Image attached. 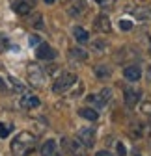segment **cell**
<instances>
[{"instance_id": "6da1fadb", "label": "cell", "mask_w": 151, "mask_h": 156, "mask_svg": "<svg viewBox=\"0 0 151 156\" xmlns=\"http://www.w3.org/2000/svg\"><path fill=\"white\" fill-rule=\"evenodd\" d=\"M34 147H35V136L30 132H21L11 141V154L13 156H28Z\"/></svg>"}, {"instance_id": "7a4b0ae2", "label": "cell", "mask_w": 151, "mask_h": 156, "mask_svg": "<svg viewBox=\"0 0 151 156\" xmlns=\"http://www.w3.org/2000/svg\"><path fill=\"white\" fill-rule=\"evenodd\" d=\"M75 82H77V76H75L73 73H64V74H60V76L54 80V84H52V91H54L56 95H62V93H65Z\"/></svg>"}, {"instance_id": "3957f363", "label": "cell", "mask_w": 151, "mask_h": 156, "mask_svg": "<svg viewBox=\"0 0 151 156\" xmlns=\"http://www.w3.org/2000/svg\"><path fill=\"white\" fill-rule=\"evenodd\" d=\"M77 138H79V141H80L84 147H93V143H95V130H93L91 126L80 128V130L77 132Z\"/></svg>"}, {"instance_id": "277c9868", "label": "cell", "mask_w": 151, "mask_h": 156, "mask_svg": "<svg viewBox=\"0 0 151 156\" xmlns=\"http://www.w3.org/2000/svg\"><path fill=\"white\" fill-rule=\"evenodd\" d=\"M110 97H112V91H110L108 87H105L99 95H88V102L95 104L97 108H103V106L110 101Z\"/></svg>"}, {"instance_id": "5b68a950", "label": "cell", "mask_w": 151, "mask_h": 156, "mask_svg": "<svg viewBox=\"0 0 151 156\" xmlns=\"http://www.w3.org/2000/svg\"><path fill=\"white\" fill-rule=\"evenodd\" d=\"M28 78H30V82L35 86H39V84H43L45 82V73L41 71V67L39 65H28Z\"/></svg>"}, {"instance_id": "8992f818", "label": "cell", "mask_w": 151, "mask_h": 156, "mask_svg": "<svg viewBox=\"0 0 151 156\" xmlns=\"http://www.w3.org/2000/svg\"><path fill=\"white\" fill-rule=\"evenodd\" d=\"M35 56L39 58V60H54L56 50L50 45H47V43H39V47L35 48Z\"/></svg>"}, {"instance_id": "52a82bcc", "label": "cell", "mask_w": 151, "mask_h": 156, "mask_svg": "<svg viewBox=\"0 0 151 156\" xmlns=\"http://www.w3.org/2000/svg\"><path fill=\"white\" fill-rule=\"evenodd\" d=\"M93 28L95 32H101V34H108L112 30V24H110V19L106 15H97L95 21H93Z\"/></svg>"}, {"instance_id": "ba28073f", "label": "cell", "mask_w": 151, "mask_h": 156, "mask_svg": "<svg viewBox=\"0 0 151 156\" xmlns=\"http://www.w3.org/2000/svg\"><path fill=\"white\" fill-rule=\"evenodd\" d=\"M123 95H125V104H127L129 108H134L136 102L140 101V91H138V89H131V87H127Z\"/></svg>"}, {"instance_id": "9c48e42d", "label": "cell", "mask_w": 151, "mask_h": 156, "mask_svg": "<svg viewBox=\"0 0 151 156\" xmlns=\"http://www.w3.org/2000/svg\"><path fill=\"white\" fill-rule=\"evenodd\" d=\"M80 141H73V140H62V147H64V151L67 152V154H75L77 156L79 152H80Z\"/></svg>"}, {"instance_id": "30bf717a", "label": "cell", "mask_w": 151, "mask_h": 156, "mask_svg": "<svg viewBox=\"0 0 151 156\" xmlns=\"http://www.w3.org/2000/svg\"><path fill=\"white\" fill-rule=\"evenodd\" d=\"M123 76L127 78V80H131V82H136V80H140L142 71H140V67H136V65H129V67L123 69Z\"/></svg>"}, {"instance_id": "8fae6325", "label": "cell", "mask_w": 151, "mask_h": 156, "mask_svg": "<svg viewBox=\"0 0 151 156\" xmlns=\"http://www.w3.org/2000/svg\"><path fill=\"white\" fill-rule=\"evenodd\" d=\"M11 2V6H13V9H15V13H19V15H28L30 13V2H24V0H9Z\"/></svg>"}, {"instance_id": "7c38bea8", "label": "cell", "mask_w": 151, "mask_h": 156, "mask_svg": "<svg viewBox=\"0 0 151 156\" xmlns=\"http://www.w3.org/2000/svg\"><path fill=\"white\" fill-rule=\"evenodd\" d=\"M41 102L35 95H24L21 97V108H26V110H32V108H37Z\"/></svg>"}, {"instance_id": "4fadbf2b", "label": "cell", "mask_w": 151, "mask_h": 156, "mask_svg": "<svg viewBox=\"0 0 151 156\" xmlns=\"http://www.w3.org/2000/svg\"><path fill=\"white\" fill-rule=\"evenodd\" d=\"M41 156H56V141L54 140H49L43 143L41 147Z\"/></svg>"}, {"instance_id": "5bb4252c", "label": "cell", "mask_w": 151, "mask_h": 156, "mask_svg": "<svg viewBox=\"0 0 151 156\" xmlns=\"http://www.w3.org/2000/svg\"><path fill=\"white\" fill-rule=\"evenodd\" d=\"M73 35H75V39H77L79 43H88V41H90V35H88V32H86L84 28H80V26H75V30H73Z\"/></svg>"}, {"instance_id": "9a60e30c", "label": "cell", "mask_w": 151, "mask_h": 156, "mask_svg": "<svg viewBox=\"0 0 151 156\" xmlns=\"http://www.w3.org/2000/svg\"><path fill=\"white\" fill-rule=\"evenodd\" d=\"M79 115L84 117V119H88V121H97V117H99V113L93 110V108H80L79 110Z\"/></svg>"}, {"instance_id": "2e32d148", "label": "cell", "mask_w": 151, "mask_h": 156, "mask_svg": "<svg viewBox=\"0 0 151 156\" xmlns=\"http://www.w3.org/2000/svg\"><path fill=\"white\" fill-rule=\"evenodd\" d=\"M69 56H71V58H75V60H80V62L88 60V52H86V50H82V48H79V47L71 48V50H69Z\"/></svg>"}, {"instance_id": "e0dca14e", "label": "cell", "mask_w": 151, "mask_h": 156, "mask_svg": "<svg viewBox=\"0 0 151 156\" xmlns=\"http://www.w3.org/2000/svg\"><path fill=\"white\" fill-rule=\"evenodd\" d=\"M86 9V4H84V0H77V2L73 4V8H69V13L71 15H79Z\"/></svg>"}, {"instance_id": "ac0fdd59", "label": "cell", "mask_w": 151, "mask_h": 156, "mask_svg": "<svg viewBox=\"0 0 151 156\" xmlns=\"http://www.w3.org/2000/svg\"><path fill=\"white\" fill-rule=\"evenodd\" d=\"M110 67H106V65H99V67H95V76L97 78H108L110 76Z\"/></svg>"}, {"instance_id": "d6986e66", "label": "cell", "mask_w": 151, "mask_h": 156, "mask_svg": "<svg viewBox=\"0 0 151 156\" xmlns=\"http://www.w3.org/2000/svg\"><path fill=\"white\" fill-rule=\"evenodd\" d=\"M134 15L140 19V21H145V19H151V9L149 8H140Z\"/></svg>"}, {"instance_id": "ffe728a7", "label": "cell", "mask_w": 151, "mask_h": 156, "mask_svg": "<svg viewBox=\"0 0 151 156\" xmlns=\"http://www.w3.org/2000/svg\"><path fill=\"white\" fill-rule=\"evenodd\" d=\"M95 2H97L103 9H112V8H114V4H116V0H95Z\"/></svg>"}, {"instance_id": "44dd1931", "label": "cell", "mask_w": 151, "mask_h": 156, "mask_svg": "<svg viewBox=\"0 0 151 156\" xmlns=\"http://www.w3.org/2000/svg\"><path fill=\"white\" fill-rule=\"evenodd\" d=\"M11 132V126L9 125H4V123H0V138H6V136Z\"/></svg>"}, {"instance_id": "7402d4cb", "label": "cell", "mask_w": 151, "mask_h": 156, "mask_svg": "<svg viewBox=\"0 0 151 156\" xmlns=\"http://www.w3.org/2000/svg\"><path fill=\"white\" fill-rule=\"evenodd\" d=\"M9 82H11V86H13V89H15V91H19V93L24 91V86H23V84H19L15 78H9Z\"/></svg>"}, {"instance_id": "603a6c76", "label": "cell", "mask_w": 151, "mask_h": 156, "mask_svg": "<svg viewBox=\"0 0 151 156\" xmlns=\"http://www.w3.org/2000/svg\"><path fill=\"white\" fill-rule=\"evenodd\" d=\"M120 28H121V30H131V28H133V23H131V21H125V19H123V21H120Z\"/></svg>"}, {"instance_id": "cb8c5ba5", "label": "cell", "mask_w": 151, "mask_h": 156, "mask_svg": "<svg viewBox=\"0 0 151 156\" xmlns=\"http://www.w3.org/2000/svg\"><path fill=\"white\" fill-rule=\"evenodd\" d=\"M6 48H8V39H6L2 34H0V52L6 50Z\"/></svg>"}, {"instance_id": "d4e9b609", "label": "cell", "mask_w": 151, "mask_h": 156, "mask_svg": "<svg viewBox=\"0 0 151 156\" xmlns=\"http://www.w3.org/2000/svg\"><path fill=\"white\" fill-rule=\"evenodd\" d=\"M39 43H41L39 35H30V45H39Z\"/></svg>"}, {"instance_id": "484cf974", "label": "cell", "mask_w": 151, "mask_h": 156, "mask_svg": "<svg viewBox=\"0 0 151 156\" xmlns=\"http://www.w3.org/2000/svg\"><path fill=\"white\" fill-rule=\"evenodd\" d=\"M93 48H101V50H105V48H106V43H105V41H97V43H93Z\"/></svg>"}, {"instance_id": "4316f807", "label": "cell", "mask_w": 151, "mask_h": 156, "mask_svg": "<svg viewBox=\"0 0 151 156\" xmlns=\"http://www.w3.org/2000/svg\"><path fill=\"white\" fill-rule=\"evenodd\" d=\"M32 24H34V26H37V28H41V26H43V23H41V15H37V21L34 19V21H32Z\"/></svg>"}, {"instance_id": "83f0119b", "label": "cell", "mask_w": 151, "mask_h": 156, "mask_svg": "<svg viewBox=\"0 0 151 156\" xmlns=\"http://www.w3.org/2000/svg\"><path fill=\"white\" fill-rule=\"evenodd\" d=\"M118 156H125V147H123V143H118Z\"/></svg>"}, {"instance_id": "f1b7e54d", "label": "cell", "mask_w": 151, "mask_h": 156, "mask_svg": "<svg viewBox=\"0 0 151 156\" xmlns=\"http://www.w3.org/2000/svg\"><path fill=\"white\" fill-rule=\"evenodd\" d=\"M144 112H145V113H151V104H149V102L144 104Z\"/></svg>"}, {"instance_id": "f546056e", "label": "cell", "mask_w": 151, "mask_h": 156, "mask_svg": "<svg viewBox=\"0 0 151 156\" xmlns=\"http://www.w3.org/2000/svg\"><path fill=\"white\" fill-rule=\"evenodd\" d=\"M95 156H110V152H108V151H99Z\"/></svg>"}, {"instance_id": "4dcf8cb0", "label": "cell", "mask_w": 151, "mask_h": 156, "mask_svg": "<svg viewBox=\"0 0 151 156\" xmlns=\"http://www.w3.org/2000/svg\"><path fill=\"white\" fill-rule=\"evenodd\" d=\"M2 89H6V82L2 80V78H0V91H2Z\"/></svg>"}, {"instance_id": "1f68e13d", "label": "cell", "mask_w": 151, "mask_h": 156, "mask_svg": "<svg viewBox=\"0 0 151 156\" xmlns=\"http://www.w3.org/2000/svg\"><path fill=\"white\" fill-rule=\"evenodd\" d=\"M147 80H149V82H151V67H149V69H147Z\"/></svg>"}, {"instance_id": "d6a6232c", "label": "cell", "mask_w": 151, "mask_h": 156, "mask_svg": "<svg viewBox=\"0 0 151 156\" xmlns=\"http://www.w3.org/2000/svg\"><path fill=\"white\" fill-rule=\"evenodd\" d=\"M45 2H47V4H52V2H54V0H45Z\"/></svg>"}, {"instance_id": "836d02e7", "label": "cell", "mask_w": 151, "mask_h": 156, "mask_svg": "<svg viewBox=\"0 0 151 156\" xmlns=\"http://www.w3.org/2000/svg\"><path fill=\"white\" fill-rule=\"evenodd\" d=\"M28 2H32V4H34V2H35V0H28Z\"/></svg>"}, {"instance_id": "e575fe53", "label": "cell", "mask_w": 151, "mask_h": 156, "mask_svg": "<svg viewBox=\"0 0 151 156\" xmlns=\"http://www.w3.org/2000/svg\"><path fill=\"white\" fill-rule=\"evenodd\" d=\"M64 2H69V0H64Z\"/></svg>"}, {"instance_id": "d590c367", "label": "cell", "mask_w": 151, "mask_h": 156, "mask_svg": "<svg viewBox=\"0 0 151 156\" xmlns=\"http://www.w3.org/2000/svg\"><path fill=\"white\" fill-rule=\"evenodd\" d=\"M149 121H151V117H149Z\"/></svg>"}, {"instance_id": "8d00e7d4", "label": "cell", "mask_w": 151, "mask_h": 156, "mask_svg": "<svg viewBox=\"0 0 151 156\" xmlns=\"http://www.w3.org/2000/svg\"><path fill=\"white\" fill-rule=\"evenodd\" d=\"M136 156H140V154H136Z\"/></svg>"}, {"instance_id": "74e56055", "label": "cell", "mask_w": 151, "mask_h": 156, "mask_svg": "<svg viewBox=\"0 0 151 156\" xmlns=\"http://www.w3.org/2000/svg\"><path fill=\"white\" fill-rule=\"evenodd\" d=\"M77 156H80V154H77Z\"/></svg>"}]
</instances>
